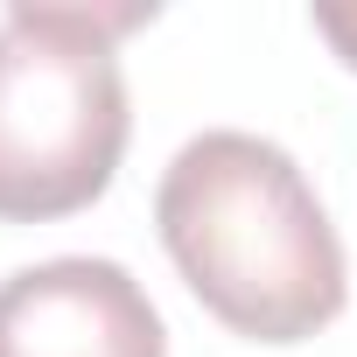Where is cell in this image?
I'll return each instance as SVG.
<instances>
[{"mask_svg": "<svg viewBox=\"0 0 357 357\" xmlns=\"http://www.w3.org/2000/svg\"><path fill=\"white\" fill-rule=\"evenodd\" d=\"M154 225L190 294L252 343H301L343 315V238L294 154L259 133H197L154 190Z\"/></svg>", "mask_w": 357, "mask_h": 357, "instance_id": "1", "label": "cell"}, {"mask_svg": "<svg viewBox=\"0 0 357 357\" xmlns=\"http://www.w3.org/2000/svg\"><path fill=\"white\" fill-rule=\"evenodd\" d=\"M147 8H56L15 0L0 15V218L50 225L105 197L133 112L119 36Z\"/></svg>", "mask_w": 357, "mask_h": 357, "instance_id": "2", "label": "cell"}, {"mask_svg": "<svg viewBox=\"0 0 357 357\" xmlns=\"http://www.w3.org/2000/svg\"><path fill=\"white\" fill-rule=\"evenodd\" d=\"M0 357H168V336L119 259H43L0 280Z\"/></svg>", "mask_w": 357, "mask_h": 357, "instance_id": "3", "label": "cell"}, {"mask_svg": "<svg viewBox=\"0 0 357 357\" xmlns=\"http://www.w3.org/2000/svg\"><path fill=\"white\" fill-rule=\"evenodd\" d=\"M315 29L336 43V56L357 70V8H315Z\"/></svg>", "mask_w": 357, "mask_h": 357, "instance_id": "4", "label": "cell"}]
</instances>
